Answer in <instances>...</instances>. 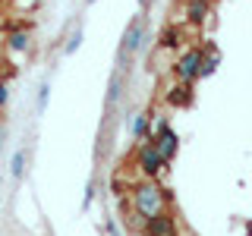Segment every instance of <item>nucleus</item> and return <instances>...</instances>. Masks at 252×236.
I'll use <instances>...</instances> for the list:
<instances>
[{
	"label": "nucleus",
	"mask_w": 252,
	"mask_h": 236,
	"mask_svg": "<svg viewBox=\"0 0 252 236\" xmlns=\"http://www.w3.org/2000/svg\"><path fill=\"white\" fill-rule=\"evenodd\" d=\"M92 199H94V183H89V189H85V202H82V208H89Z\"/></svg>",
	"instance_id": "17"
},
{
	"label": "nucleus",
	"mask_w": 252,
	"mask_h": 236,
	"mask_svg": "<svg viewBox=\"0 0 252 236\" xmlns=\"http://www.w3.org/2000/svg\"><path fill=\"white\" fill-rule=\"evenodd\" d=\"M167 101H170V104H177V107H186L189 101H192V85H186V82L173 85L170 94H167Z\"/></svg>",
	"instance_id": "9"
},
{
	"label": "nucleus",
	"mask_w": 252,
	"mask_h": 236,
	"mask_svg": "<svg viewBox=\"0 0 252 236\" xmlns=\"http://www.w3.org/2000/svg\"><path fill=\"white\" fill-rule=\"evenodd\" d=\"M132 208H136V214L142 220H148V217L161 214V211H167V189H161L152 177L142 179V183L132 189Z\"/></svg>",
	"instance_id": "1"
},
{
	"label": "nucleus",
	"mask_w": 252,
	"mask_h": 236,
	"mask_svg": "<svg viewBox=\"0 0 252 236\" xmlns=\"http://www.w3.org/2000/svg\"><path fill=\"white\" fill-rule=\"evenodd\" d=\"M82 35H85V31H82V22H79V26H76L73 31H69V38H66V47H63V54H66V57H69V54H76L79 47H82Z\"/></svg>",
	"instance_id": "13"
},
{
	"label": "nucleus",
	"mask_w": 252,
	"mask_h": 236,
	"mask_svg": "<svg viewBox=\"0 0 252 236\" xmlns=\"http://www.w3.org/2000/svg\"><path fill=\"white\" fill-rule=\"evenodd\" d=\"M152 142H155L158 154H161L164 161H170V157L177 154V148H180V136L170 129V123H167V120H158V132L152 136Z\"/></svg>",
	"instance_id": "5"
},
{
	"label": "nucleus",
	"mask_w": 252,
	"mask_h": 236,
	"mask_svg": "<svg viewBox=\"0 0 252 236\" xmlns=\"http://www.w3.org/2000/svg\"><path fill=\"white\" fill-rule=\"evenodd\" d=\"M29 47H32V35H29V31H10V38H6V51H10V54H26L29 51Z\"/></svg>",
	"instance_id": "8"
},
{
	"label": "nucleus",
	"mask_w": 252,
	"mask_h": 236,
	"mask_svg": "<svg viewBox=\"0 0 252 236\" xmlns=\"http://www.w3.org/2000/svg\"><path fill=\"white\" fill-rule=\"evenodd\" d=\"M6 104H10V82H3V79H0V110H3Z\"/></svg>",
	"instance_id": "16"
},
{
	"label": "nucleus",
	"mask_w": 252,
	"mask_h": 236,
	"mask_svg": "<svg viewBox=\"0 0 252 236\" xmlns=\"http://www.w3.org/2000/svg\"><path fill=\"white\" fill-rule=\"evenodd\" d=\"M218 66H220V54H218V47H215V44H205V47H202V66H199V79L215 76V73H218Z\"/></svg>",
	"instance_id": "7"
},
{
	"label": "nucleus",
	"mask_w": 252,
	"mask_h": 236,
	"mask_svg": "<svg viewBox=\"0 0 252 236\" xmlns=\"http://www.w3.org/2000/svg\"><path fill=\"white\" fill-rule=\"evenodd\" d=\"M186 16H189V22H205V16H208V0H189V6H186Z\"/></svg>",
	"instance_id": "10"
},
{
	"label": "nucleus",
	"mask_w": 252,
	"mask_h": 236,
	"mask_svg": "<svg viewBox=\"0 0 252 236\" xmlns=\"http://www.w3.org/2000/svg\"><path fill=\"white\" fill-rule=\"evenodd\" d=\"M148 44V29H145V19L136 16V19L129 22V29H126L123 35V44H120V57H132V54H142Z\"/></svg>",
	"instance_id": "3"
},
{
	"label": "nucleus",
	"mask_w": 252,
	"mask_h": 236,
	"mask_svg": "<svg viewBox=\"0 0 252 236\" xmlns=\"http://www.w3.org/2000/svg\"><path fill=\"white\" fill-rule=\"evenodd\" d=\"M120 91H123V73H114V79H110V91H107V107L117 104Z\"/></svg>",
	"instance_id": "14"
},
{
	"label": "nucleus",
	"mask_w": 252,
	"mask_h": 236,
	"mask_svg": "<svg viewBox=\"0 0 252 236\" xmlns=\"http://www.w3.org/2000/svg\"><path fill=\"white\" fill-rule=\"evenodd\" d=\"M85 3H89V6H92V3H98V0H85Z\"/></svg>",
	"instance_id": "18"
},
{
	"label": "nucleus",
	"mask_w": 252,
	"mask_h": 236,
	"mask_svg": "<svg viewBox=\"0 0 252 236\" xmlns=\"http://www.w3.org/2000/svg\"><path fill=\"white\" fill-rule=\"evenodd\" d=\"M136 164L142 167V173H145V177H152V179H155V177H158V173H161L164 167H167V161H164V157L158 154V148H155V142H152V139L139 145Z\"/></svg>",
	"instance_id": "4"
},
{
	"label": "nucleus",
	"mask_w": 252,
	"mask_h": 236,
	"mask_svg": "<svg viewBox=\"0 0 252 236\" xmlns=\"http://www.w3.org/2000/svg\"><path fill=\"white\" fill-rule=\"evenodd\" d=\"M148 123H152V117H148V114H136V117H132V139H136V142L145 139Z\"/></svg>",
	"instance_id": "12"
},
{
	"label": "nucleus",
	"mask_w": 252,
	"mask_h": 236,
	"mask_svg": "<svg viewBox=\"0 0 252 236\" xmlns=\"http://www.w3.org/2000/svg\"><path fill=\"white\" fill-rule=\"evenodd\" d=\"M142 230H145V236H177V224H173V217L167 211H161V214L148 217Z\"/></svg>",
	"instance_id": "6"
},
{
	"label": "nucleus",
	"mask_w": 252,
	"mask_h": 236,
	"mask_svg": "<svg viewBox=\"0 0 252 236\" xmlns=\"http://www.w3.org/2000/svg\"><path fill=\"white\" fill-rule=\"evenodd\" d=\"M199 66H202V47H189V51H183L173 60V79L192 85L199 79Z\"/></svg>",
	"instance_id": "2"
},
{
	"label": "nucleus",
	"mask_w": 252,
	"mask_h": 236,
	"mask_svg": "<svg viewBox=\"0 0 252 236\" xmlns=\"http://www.w3.org/2000/svg\"><path fill=\"white\" fill-rule=\"evenodd\" d=\"M47 91H51V82H44L38 85V101H35V107H38V114H44V107H47Z\"/></svg>",
	"instance_id": "15"
},
{
	"label": "nucleus",
	"mask_w": 252,
	"mask_h": 236,
	"mask_svg": "<svg viewBox=\"0 0 252 236\" xmlns=\"http://www.w3.org/2000/svg\"><path fill=\"white\" fill-rule=\"evenodd\" d=\"M249 236H252V227H249Z\"/></svg>",
	"instance_id": "19"
},
{
	"label": "nucleus",
	"mask_w": 252,
	"mask_h": 236,
	"mask_svg": "<svg viewBox=\"0 0 252 236\" xmlns=\"http://www.w3.org/2000/svg\"><path fill=\"white\" fill-rule=\"evenodd\" d=\"M22 170H26V148H16L13 161H10V177L13 179H22Z\"/></svg>",
	"instance_id": "11"
}]
</instances>
